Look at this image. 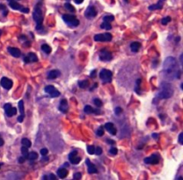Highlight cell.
<instances>
[{
	"label": "cell",
	"mask_w": 183,
	"mask_h": 180,
	"mask_svg": "<svg viewBox=\"0 0 183 180\" xmlns=\"http://www.w3.org/2000/svg\"><path fill=\"white\" fill-rule=\"evenodd\" d=\"M163 73L167 79H180L181 70L178 66L176 59L173 56L167 57L163 65Z\"/></svg>",
	"instance_id": "obj_1"
},
{
	"label": "cell",
	"mask_w": 183,
	"mask_h": 180,
	"mask_svg": "<svg viewBox=\"0 0 183 180\" xmlns=\"http://www.w3.org/2000/svg\"><path fill=\"white\" fill-rule=\"evenodd\" d=\"M173 96V86L168 82L162 83L161 88L157 94V97L160 99H168Z\"/></svg>",
	"instance_id": "obj_2"
},
{
	"label": "cell",
	"mask_w": 183,
	"mask_h": 180,
	"mask_svg": "<svg viewBox=\"0 0 183 180\" xmlns=\"http://www.w3.org/2000/svg\"><path fill=\"white\" fill-rule=\"evenodd\" d=\"M33 20L37 22V25H42L43 22V13L41 10V3H38L34 8L33 14H32Z\"/></svg>",
	"instance_id": "obj_3"
},
{
	"label": "cell",
	"mask_w": 183,
	"mask_h": 180,
	"mask_svg": "<svg viewBox=\"0 0 183 180\" xmlns=\"http://www.w3.org/2000/svg\"><path fill=\"white\" fill-rule=\"evenodd\" d=\"M62 20L71 27H77L80 24V21L76 19L74 15H71V14H63Z\"/></svg>",
	"instance_id": "obj_4"
},
{
	"label": "cell",
	"mask_w": 183,
	"mask_h": 180,
	"mask_svg": "<svg viewBox=\"0 0 183 180\" xmlns=\"http://www.w3.org/2000/svg\"><path fill=\"white\" fill-rule=\"evenodd\" d=\"M99 77H100V79L103 80L104 83H110V82H112L113 73H112V71L109 70L103 69V70L99 72Z\"/></svg>",
	"instance_id": "obj_5"
},
{
	"label": "cell",
	"mask_w": 183,
	"mask_h": 180,
	"mask_svg": "<svg viewBox=\"0 0 183 180\" xmlns=\"http://www.w3.org/2000/svg\"><path fill=\"white\" fill-rule=\"evenodd\" d=\"M112 39H113L112 34L108 32L104 33V34H97L94 37L95 41H98V42H109L112 40Z\"/></svg>",
	"instance_id": "obj_6"
},
{
	"label": "cell",
	"mask_w": 183,
	"mask_h": 180,
	"mask_svg": "<svg viewBox=\"0 0 183 180\" xmlns=\"http://www.w3.org/2000/svg\"><path fill=\"white\" fill-rule=\"evenodd\" d=\"M45 92L48 93V94L50 96V97H53V98L58 97V96H60V92H59L54 86H52V85L47 86V87H45Z\"/></svg>",
	"instance_id": "obj_7"
},
{
	"label": "cell",
	"mask_w": 183,
	"mask_h": 180,
	"mask_svg": "<svg viewBox=\"0 0 183 180\" xmlns=\"http://www.w3.org/2000/svg\"><path fill=\"white\" fill-rule=\"evenodd\" d=\"M4 113L5 114L8 116V117H12L13 115H15L17 113V110L16 108L13 107L11 104H5L4 105Z\"/></svg>",
	"instance_id": "obj_8"
},
{
	"label": "cell",
	"mask_w": 183,
	"mask_h": 180,
	"mask_svg": "<svg viewBox=\"0 0 183 180\" xmlns=\"http://www.w3.org/2000/svg\"><path fill=\"white\" fill-rule=\"evenodd\" d=\"M159 160H160V157H159V155L158 154H152L151 156H149V157H147V158H146L145 160H144V161H145V163H147V164H157L158 162H159Z\"/></svg>",
	"instance_id": "obj_9"
},
{
	"label": "cell",
	"mask_w": 183,
	"mask_h": 180,
	"mask_svg": "<svg viewBox=\"0 0 183 180\" xmlns=\"http://www.w3.org/2000/svg\"><path fill=\"white\" fill-rule=\"evenodd\" d=\"M99 59L101 61H110L112 59V53L106 49H102L99 53Z\"/></svg>",
	"instance_id": "obj_10"
},
{
	"label": "cell",
	"mask_w": 183,
	"mask_h": 180,
	"mask_svg": "<svg viewBox=\"0 0 183 180\" xmlns=\"http://www.w3.org/2000/svg\"><path fill=\"white\" fill-rule=\"evenodd\" d=\"M0 84H1V86H2L4 88L6 89V90L11 89L12 87H13V81H12L11 79H9L8 78H6V77H3V78L1 79Z\"/></svg>",
	"instance_id": "obj_11"
},
{
	"label": "cell",
	"mask_w": 183,
	"mask_h": 180,
	"mask_svg": "<svg viewBox=\"0 0 183 180\" xmlns=\"http://www.w3.org/2000/svg\"><path fill=\"white\" fill-rule=\"evenodd\" d=\"M18 107H19V111H20V113H21V115L18 117L17 120H18L19 122H22V121H23V119H24V116H25V114H24V103H23L22 100L19 101V103H18Z\"/></svg>",
	"instance_id": "obj_12"
},
{
	"label": "cell",
	"mask_w": 183,
	"mask_h": 180,
	"mask_svg": "<svg viewBox=\"0 0 183 180\" xmlns=\"http://www.w3.org/2000/svg\"><path fill=\"white\" fill-rule=\"evenodd\" d=\"M24 62L30 63V62H37L38 61V57L34 53H29L25 57H24Z\"/></svg>",
	"instance_id": "obj_13"
},
{
	"label": "cell",
	"mask_w": 183,
	"mask_h": 180,
	"mask_svg": "<svg viewBox=\"0 0 183 180\" xmlns=\"http://www.w3.org/2000/svg\"><path fill=\"white\" fill-rule=\"evenodd\" d=\"M97 15V10L94 6H89L88 7V9L85 12V16L87 18H93Z\"/></svg>",
	"instance_id": "obj_14"
},
{
	"label": "cell",
	"mask_w": 183,
	"mask_h": 180,
	"mask_svg": "<svg viewBox=\"0 0 183 180\" xmlns=\"http://www.w3.org/2000/svg\"><path fill=\"white\" fill-rule=\"evenodd\" d=\"M105 128H106L111 135H113V136L116 135L117 130H116V128H115L114 123H112V122H107V123H106V124H105Z\"/></svg>",
	"instance_id": "obj_15"
},
{
	"label": "cell",
	"mask_w": 183,
	"mask_h": 180,
	"mask_svg": "<svg viewBox=\"0 0 183 180\" xmlns=\"http://www.w3.org/2000/svg\"><path fill=\"white\" fill-rule=\"evenodd\" d=\"M7 51L9 52V54L13 56V57H20L21 56V50L19 48H16V47H9L7 48Z\"/></svg>",
	"instance_id": "obj_16"
},
{
	"label": "cell",
	"mask_w": 183,
	"mask_h": 180,
	"mask_svg": "<svg viewBox=\"0 0 183 180\" xmlns=\"http://www.w3.org/2000/svg\"><path fill=\"white\" fill-rule=\"evenodd\" d=\"M86 164L88 165V172L89 173V174H94V173H97V168H96V166L89 160V159H87L86 160Z\"/></svg>",
	"instance_id": "obj_17"
},
{
	"label": "cell",
	"mask_w": 183,
	"mask_h": 180,
	"mask_svg": "<svg viewBox=\"0 0 183 180\" xmlns=\"http://www.w3.org/2000/svg\"><path fill=\"white\" fill-rule=\"evenodd\" d=\"M60 74H61V72H60L58 70H51V71L48 72V79H55L58 78V77L60 76Z\"/></svg>",
	"instance_id": "obj_18"
},
{
	"label": "cell",
	"mask_w": 183,
	"mask_h": 180,
	"mask_svg": "<svg viewBox=\"0 0 183 180\" xmlns=\"http://www.w3.org/2000/svg\"><path fill=\"white\" fill-rule=\"evenodd\" d=\"M165 0H158V2L155 4H151L148 9L151 10V11H154V10H159V9H162L163 7V4H164V2Z\"/></svg>",
	"instance_id": "obj_19"
},
{
	"label": "cell",
	"mask_w": 183,
	"mask_h": 180,
	"mask_svg": "<svg viewBox=\"0 0 183 180\" xmlns=\"http://www.w3.org/2000/svg\"><path fill=\"white\" fill-rule=\"evenodd\" d=\"M59 110L61 111L62 113H66L67 110H68V103L66 99H62L60 102V105H59Z\"/></svg>",
	"instance_id": "obj_20"
},
{
	"label": "cell",
	"mask_w": 183,
	"mask_h": 180,
	"mask_svg": "<svg viewBox=\"0 0 183 180\" xmlns=\"http://www.w3.org/2000/svg\"><path fill=\"white\" fill-rule=\"evenodd\" d=\"M57 176H58L60 179H64V178H66L67 175H68V170H67L66 169H64V168H60V169L57 170Z\"/></svg>",
	"instance_id": "obj_21"
},
{
	"label": "cell",
	"mask_w": 183,
	"mask_h": 180,
	"mask_svg": "<svg viewBox=\"0 0 183 180\" xmlns=\"http://www.w3.org/2000/svg\"><path fill=\"white\" fill-rule=\"evenodd\" d=\"M9 6L13 9V10H21V8L22 7L19 3H17L16 1H11L9 2Z\"/></svg>",
	"instance_id": "obj_22"
},
{
	"label": "cell",
	"mask_w": 183,
	"mask_h": 180,
	"mask_svg": "<svg viewBox=\"0 0 183 180\" xmlns=\"http://www.w3.org/2000/svg\"><path fill=\"white\" fill-rule=\"evenodd\" d=\"M139 47H140V44L138 42H133L130 44V49L133 53H137L138 52L139 50Z\"/></svg>",
	"instance_id": "obj_23"
},
{
	"label": "cell",
	"mask_w": 183,
	"mask_h": 180,
	"mask_svg": "<svg viewBox=\"0 0 183 180\" xmlns=\"http://www.w3.org/2000/svg\"><path fill=\"white\" fill-rule=\"evenodd\" d=\"M41 50L43 51V52H45L46 54H50L51 53V51H52V49H51V47L48 45V44H43L42 46H41Z\"/></svg>",
	"instance_id": "obj_24"
},
{
	"label": "cell",
	"mask_w": 183,
	"mask_h": 180,
	"mask_svg": "<svg viewBox=\"0 0 183 180\" xmlns=\"http://www.w3.org/2000/svg\"><path fill=\"white\" fill-rule=\"evenodd\" d=\"M39 158V154L36 153V152H31V153H29V155H28V158L30 161H35Z\"/></svg>",
	"instance_id": "obj_25"
},
{
	"label": "cell",
	"mask_w": 183,
	"mask_h": 180,
	"mask_svg": "<svg viewBox=\"0 0 183 180\" xmlns=\"http://www.w3.org/2000/svg\"><path fill=\"white\" fill-rule=\"evenodd\" d=\"M78 85L80 88H86L89 86V82L88 80H80L78 82Z\"/></svg>",
	"instance_id": "obj_26"
},
{
	"label": "cell",
	"mask_w": 183,
	"mask_h": 180,
	"mask_svg": "<svg viewBox=\"0 0 183 180\" xmlns=\"http://www.w3.org/2000/svg\"><path fill=\"white\" fill-rule=\"evenodd\" d=\"M100 28L103 29V30H110L112 29V26L110 24V22H106V21H104L101 25H100Z\"/></svg>",
	"instance_id": "obj_27"
},
{
	"label": "cell",
	"mask_w": 183,
	"mask_h": 180,
	"mask_svg": "<svg viewBox=\"0 0 183 180\" xmlns=\"http://www.w3.org/2000/svg\"><path fill=\"white\" fill-rule=\"evenodd\" d=\"M84 112H85V113H87V114H90V113H94L95 109L92 108L90 105H86V106L84 107Z\"/></svg>",
	"instance_id": "obj_28"
},
{
	"label": "cell",
	"mask_w": 183,
	"mask_h": 180,
	"mask_svg": "<svg viewBox=\"0 0 183 180\" xmlns=\"http://www.w3.org/2000/svg\"><path fill=\"white\" fill-rule=\"evenodd\" d=\"M22 144L23 146H26L28 148H30L31 146V142L28 139V138H22Z\"/></svg>",
	"instance_id": "obj_29"
},
{
	"label": "cell",
	"mask_w": 183,
	"mask_h": 180,
	"mask_svg": "<svg viewBox=\"0 0 183 180\" xmlns=\"http://www.w3.org/2000/svg\"><path fill=\"white\" fill-rule=\"evenodd\" d=\"M21 152H22V156H23L25 159H27V158H28V155H29V150H28V147H26V146H22V149H21Z\"/></svg>",
	"instance_id": "obj_30"
},
{
	"label": "cell",
	"mask_w": 183,
	"mask_h": 180,
	"mask_svg": "<svg viewBox=\"0 0 183 180\" xmlns=\"http://www.w3.org/2000/svg\"><path fill=\"white\" fill-rule=\"evenodd\" d=\"M0 12H3V15L4 16H6L7 13H8L6 6L4 4H0Z\"/></svg>",
	"instance_id": "obj_31"
},
{
	"label": "cell",
	"mask_w": 183,
	"mask_h": 180,
	"mask_svg": "<svg viewBox=\"0 0 183 180\" xmlns=\"http://www.w3.org/2000/svg\"><path fill=\"white\" fill-rule=\"evenodd\" d=\"M103 20L104 21H106V22H111L115 20V17L113 15H106L103 17Z\"/></svg>",
	"instance_id": "obj_32"
},
{
	"label": "cell",
	"mask_w": 183,
	"mask_h": 180,
	"mask_svg": "<svg viewBox=\"0 0 183 180\" xmlns=\"http://www.w3.org/2000/svg\"><path fill=\"white\" fill-rule=\"evenodd\" d=\"M64 7L66 8V9H68L70 12H71V13H74L75 12V9H74V7L70 4V3H65L64 4Z\"/></svg>",
	"instance_id": "obj_33"
},
{
	"label": "cell",
	"mask_w": 183,
	"mask_h": 180,
	"mask_svg": "<svg viewBox=\"0 0 183 180\" xmlns=\"http://www.w3.org/2000/svg\"><path fill=\"white\" fill-rule=\"evenodd\" d=\"M93 102H94V104H96V106H97V108H99V107H102V105H103V103H102V101H101L100 99H98V98H95V99L93 100Z\"/></svg>",
	"instance_id": "obj_34"
},
{
	"label": "cell",
	"mask_w": 183,
	"mask_h": 180,
	"mask_svg": "<svg viewBox=\"0 0 183 180\" xmlns=\"http://www.w3.org/2000/svg\"><path fill=\"white\" fill-rule=\"evenodd\" d=\"M70 161H71V163H72V164H78V163H80V158L75 156V157H73L72 159H71Z\"/></svg>",
	"instance_id": "obj_35"
},
{
	"label": "cell",
	"mask_w": 183,
	"mask_h": 180,
	"mask_svg": "<svg viewBox=\"0 0 183 180\" xmlns=\"http://www.w3.org/2000/svg\"><path fill=\"white\" fill-rule=\"evenodd\" d=\"M171 17H169V16H166V17H164V18H163L162 19V21H161V22H162V24H164V25H166L169 21H171Z\"/></svg>",
	"instance_id": "obj_36"
},
{
	"label": "cell",
	"mask_w": 183,
	"mask_h": 180,
	"mask_svg": "<svg viewBox=\"0 0 183 180\" xmlns=\"http://www.w3.org/2000/svg\"><path fill=\"white\" fill-rule=\"evenodd\" d=\"M87 150H88V153L89 154H94L95 153V147L93 145H88Z\"/></svg>",
	"instance_id": "obj_37"
},
{
	"label": "cell",
	"mask_w": 183,
	"mask_h": 180,
	"mask_svg": "<svg viewBox=\"0 0 183 180\" xmlns=\"http://www.w3.org/2000/svg\"><path fill=\"white\" fill-rule=\"evenodd\" d=\"M97 135L98 136H102L104 135V127H100L97 130Z\"/></svg>",
	"instance_id": "obj_38"
},
{
	"label": "cell",
	"mask_w": 183,
	"mask_h": 180,
	"mask_svg": "<svg viewBox=\"0 0 183 180\" xmlns=\"http://www.w3.org/2000/svg\"><path fill=\"white\" fill-rule=\"evenodd\" d=\"M117 153H118V150H117V148H115V147H112V148L109 150V153H110L111 155H116Z\"/></svg>",
	"instance_id": "obj_39"
},
{
	"label": "cell",
	"mask_w": 183,
	"mask_h": 180,
	"mask_svg": "<svg viewBox=\"0 0 183 180\" xmlns=\"http://www.w3.org/2000/svg\"><path fill=\"white\" fill-rule=\"evenodd\" d=\"M102 153H103V150H102L101 147H97V148L95 149V153H96L97 155H101Z\"/></svg>",
	"instance_id": "obj_40"
},
{
	"label": "cell",
	"mask_w": 183,
	"mask_h": 180,
	"mask_svg": "<svg viewBox=\"0 0 183 180\" xmlns=\"http://www.w3.org/2000/svg\"><path fill=\"white\" fill-rule=\"evenodd\" d=\"M48 150L47 148H43V149L40 150V154L43 155V156H46L48 154Z\"/></svg>",
	"instance_id": "obj_41"
},
{
	"label": "cell",
	"mask_w": 183,
	"mask_h": 180,
	"mask_svg": "<svg viewBox=\"0 0 183 180\" xmlns=\"http://www.w3.org/2000/svg\"><path fill=\"white\" fill-rule=\"evenodd\" d=\"M77 153H78L77 151H73V152H71V153L69 154V156H68V157H69V160H71V159H72L73 157L77 156Z\"/></svg>",
	"instance_id": "obj_42"
},
{
	"label": "cell",
	"mask_w": 183,
	"mask_h": 180,
	"mask_svg": "<svg viewBox=\"0 0 183 180\" xmlns=\"http://www.w3.org/2000/svg\"><path fill=\"white\" fill-rule=\"evenodd\" d=\"M81 178V173L80 172H77L73 175V179H80Z\"/></svg>",
	"instance_id": "obj_43"
},
{
	"label": "cell",
	"mask_w": 183,
	"mask_h": 180,
	"mask_svg": "<svg viewBox=\"0 0 183 180\" xmlns=\"http://www.w3.org/2000/svg\"><path fill=\"white\" fill-rule=\"evenodd\" d=\"M122 110L121 107H116V108H115V114H116V115H119L120 113H122Z\"/></svg>",
	"instance_id": "obj_44"
},
{
	"label": "cell",
	"mask_w": 183,
	"mask_h": 180,
	"mask_svg": "<svg viewBox=\"0 0 183 180\" xmlns=\"http://www.w3.org/2000/svg\"><path fill=\"white\" fill-rule=\"evenodd\" d=\"M20 11L22 12V13H28L30 12V9H29L28 7H23V6H22Z\"/></svg>",
	"instance_id": "obj_45"
},
{
	"label": "cell",
	"mask_w": 183,
	"mask_h": 180,
	"mask_svg": "<svg viewBox=\"0 0 183 180\" xmlns=\"http://www.w3.org/2000/svg\"><path fill=\"white\" fill-rule=\"evenodd\" d=\"M182 137H183V133L182 132V133L180 134V136H179V143H180L181 144H183Z\"/></svg>",
	"instance_id": "obj_46"
},
{
	"label": "cell",
	"mask_w": 183,
	"mask_h": 180,
	"mask_svg": "<svg viewBox=\"0 0 183 180\" xmlns=\"http://www.w3.org/2000/svg\"><path fill=\"white\" fill-rule=\"evenodd\" d=\"M48 179H52V180H56L57 179V177L54 175V174H49V176L48 177Z\"/></svg>",
	"instance_id": "obj_47"
},
{
	"label": "cell",
	"mask_w": 183,
	"mask_h": 180,
	"mask_svg": "<svg viewBox=\"0 0 183 180\" xmlns=\"http://www.w3.org/2000/svg\"><path fill=\"white\" fill-rule=\"evenodd\" d=\"M25 161V158L22 156V157H20V158H18V162L19 163H23Z\"/></svg>",
	"instance_id": "obj_48"
},
{
	"label": "cell",
	"mask_w": 183,
	"mask_h": 180,
	"mask_svg": "<svg viewBox=\"0 0 183 180\" xmlns=\"http://www.w3.org/2000/svg\"><path fill=\"white\" fill-rule=\"evenodd\" d=\"M106 143H108L109 144H115V142L114 140H111V139H106Z\"/></svg>",
	"instance_id": "obj_49"
},
{
	"label": "cell",
	"mask_w": 183,
	"mask_h": 180,
	"mask_svg": "<svg viewBox=\"0 0 183 180\" xmlns=\"http://www.w3.org/2000/svg\"><path fill=\"white\" fill-rule=\"evenodd\" d=\"M95 76H96V70H93L92 72L90 73V77L91 78H95Z\"/></svg>",
	"instance_id": "obj_50"
},
{
	"label": "cell",
	"mask_w": 183,
	"mask_h": 180,
	"mask_svg": "<svg viewBox=\"0 0 183 180\" xmlns=\"http://www.w3.org/2000/svg\"><path fill=\"white\" fill-rule=\"evenodd\" d=\"M74 2H75L76 4H81V3L83 2V0H74Z\"/></svg>",
	"instance_id": "obj_51"
},
{
	"label": "cell",
	"mask_w": 183,
	"mask_h": 180,
	"mask_svg": "<svg viewBox=\"0 0 183 180\" xmlns=\"http://www.w3.org/2000/svg\"><path fill=\"white\" fill-rule=\"evenodd\" d=\"M4 144V140H3V138L0 136V146H2Z\"/></svg>",
	"instance_id": "obj_52"
},
{
	"label": "cell",
	"mask_w": 183,
	"mask_h": 180,
	"mask_svg": "<svg viewBox=\"0 0 183 180\" xmlns=\"http://www.w3.org/2000/svg\"><path fill=\"white\" fill-rule=\"evenodd\" d=\"M42 160H43L44 161H48V157H44Z\"/></svg>",
	"instance_id": "obj_53"
},
{
	"label": "cell",
	"mask_w": 183,
	"mask_h": 180,
	"mask_svg": "<svg viewBox=\"0 0 183 180\" xmlns=\"http://www.w3.org/2000/svg\"><path fill=\"white\" fill-rule=\"evenodd\" d=\"M152 136H153V137H158V135H157V134H153Z\"/></svg>",
	"instance_id": "obj_54"
},
{
	"label": "cell",
	"mask_w": 183,
	"mask_h": 180,
	"mask_svg": "<svg viewBox=\"0 0 183 180\" xmlns=\"http://www.w3.org/2000/svg\"><path fill=\"white\" fill-rule=\"evenodd\" d=\"M43 179H48V176H44V177H43Z\"/></svg>",
	"instance_id": "obj_55"
},
{
	"label": "cell",
	"mask_w": 183,
	"mask_h": 180,
	"mask_svg": "<svg viewBox=\"0 0 183 180\" xmlns=\"http://www.w3.org/2000/svg\"><path fill=\"white\" fill-rule=\"evenodd\" d=\"M9 2H11V1H16V0H8Z\"/></svg>",
	"instance_id": "obj_56"
},
{
	"label": "cell",
	"mask_w": 183,
	"mask_h": 180,
	"mask_svg": "<svg viewBox=\"0 0 183 180\" xmlns=\"http://www.w3.org/2000/svg\"><path fill=\"white\" fill-rule=\"evenodd\" d=\"M0 36H1V31H0Z\"/></svg>",
	"instance_id": "obj_57"
}]
</instances>
